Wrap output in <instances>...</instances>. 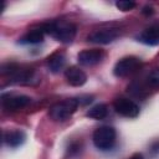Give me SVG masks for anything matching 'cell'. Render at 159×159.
Here are the masks:
<instances>
[{
    "label": "cell",
    "instance_id": "17",
    "mask_svg": "<svg viewBox=\"0 0 159 159\" xmlns=\"http://www.w3.org/2000/svg\"><path fill=\"white\" fill-rule=\"evenodd\" d=\"M92 96H88V94H86V96H80L78 98H77V101H78V103L80 104H88L89 102H92Z\"/></svg>",
    "mask_w": 159,
    "mask_h": 159
},
{
    "label": "cell",
    "instance_id": "14",
    "mask_svg": "<svg viewBox=\"0 0 159 159\" xmlns=\"http://www.w3.org/2000/svg\"><path fill=\"white\" fill-rule=\"evenodd\" d=\"M107 113H108L107 106L103 104V103H99V104H96L92 108H89L87 111L86 116L92 118V119H103V118L107 117Z\"/></svg>",
    "mask_w": 159,
    "mask_h": 159
},
{
    "label": "cell",
    "instance_id": "19",
    "mask_svg": "<svg viewBox=\"0 0 159 159\" xmlns=\"http://www.w3.org/2000/svg\"><path fill=\"white\" fill-rule=\"evenodd\" d=\"M142 12H143L144 15H152V14H153V7H152V6H145V7H143Z\"/></svg>",
    "mask_w": 159,
    "mask_h": 159
},
{
    "label": "cell",
    "instance_id": "13",
    "mask_svg": "<svg viewBox=\"0 0 159 159\" xmlns=\"http://www.w3.org/2000/svg\"><path fill=\"white\" fill-rule=\"evenodd\" d=\"M42 41H43V31L41 29L31 30L20 39L21 43H30V45H36Z\"/></svg>",
    "mask_w": 159,
    "mask_h": 159
},
{
    "label": "cell",
    "instance_id": "9",
    "mask_svg": "<svg viewBox=\"0 0 159 159\" xmlns=\"http://www.w3.org/2000/svg\"><path fill=\"white\" fill-rule=\"evenodd\" d=\"M65 77H66L67 83L73 86V87H81L87 81V75L81 68H78L76 66L68 67L65 71Z\"/></svg>",
    "mask_w": 159,
    "mask_h": 159
},
{
    "label": "cell",
    "instance_id": "18",
    "mask_svg": "<svg viewBox=\"0 0 159 159\" xmlns=\"http://www.w3.org/2000/svg\"><path fill=\"white\" fill-rule=\"evenodd\" d=\"M150 150H152L153 154H158L159 153V140L155 142V143H153V145L150 147Z\"/></svg>",
    "mask_w": 159,
    "mask_h": 159
},
{
    "label": "cell",
    "instance_id": "16",
    "mask_svg": "<svg viewBox=\"0 0 159 159\" xmlns=\"http://www.w3.org/2000/svg\"><path fill=\"white\" fill-rule=\"evenodd\" d=\"M116 6L120 11H130L135 7V2L134 1H128V0H120V1L116 2Z\"/></svg>",
    "mask_w": 159,
    "mask_h": 159
},
{
    "label": "cell",
    "instance_id": "2",
    "mask_svg": "<svg viewBox=\"0 0 159 159\" xmlns=\"http://www.w3.org/2000/svg\"><path fill=\"white\" fill-rule=\"evenodd\" d=\"M80 103L77 98H68L55 103L50 108V117L56 122H63L68 119L78 108Z\"/></svg>",
    "mask_w": 159,
    "mask_h": 159
},
{
    "label": "cell",
    "instance_id": "20",
    "mask_svg": "<svg viewBox=\"0 0 159 159\" xmlns=\"http://www.w3.org/2000/svg\"><path fill=\"white\" fill-rule=\"evenodd\" d=\"M129 159H143V155H142L140 153H135V154H133Z\"/></svg>",
    "mask_w": 159,
    "mask_h": 159
},
{
    "label": "cell",
    "instance_id": "10",
    "mask_svg": "<svg viewBox=\"0 0 159 159\" xmlns=\"http://www.w3.org/2000/svg\"><path fill=\"white\" fill-rule=\"evenodd\" d=\"M2 139L7 147L16 148V147H20L21 144H24V142L26 139V134L20 129L7 130V132H4Z\"/></svg>",
    "mask_w": 159,
    "mask_h": 159
},
{
    "label": "cell",
    "instance_id": "12",
    "mask_svg": "<svg viewBox=\"0 0 159 159\" xmlns=\"http://www.w3.org/2000/svg\"><path fill=\"white\" fill-rule=\"evenodd\" d=\"M65 62H66V57H65L63 52H60V51L53 52V53L47 58V66H48L50 71L53 72V73L60 72V71L63 68Z\"/></svg>",
    "mask_w": 159,
    "mask_h": 159
},
{
    "label": "cell",
    "instance_id": "11",
    "mask_svg": "<svg viewBox=\"0 0 159 159\" xmlns=\"http://www.w3.org/2000/svg\"><path fill=\"white\" fill-rule=\"evenodd\" d=\"M139 41L149 45V46H157L159 45V27L158 26H150L145 29L140 35H139Z\"/></svg>",
    "mask_w": 159,
    "mask_h": 159
},
{
    "label": "cell",
    "instance_id": "6",
    "mask_svg": "<svg viewBox=\"0 0 159 159\" xmlns=\"http://www.w3.org/2000/svg\"><path fill=\"white\" fill-rule=\"evenodd\" d=\"M119 36V30L118 29H101L91 32L88 35V41L93 43H99V45H107L113 42L117 37Z\"/></svg>",
    "mask_w": 159,
    "mask_h": 159
},
{
    "label": "cell",
    "instance_id": "4",
    "mask_svg": "<svg viewBox=\"0 0 159 159\" xmlns=\"http://www.w3.org/2000/svg\"><path fill=\"white\" fill-rule=\"evenodd\" d=\"M142 66V61L135 56H127L120 58L113 68V73L117 77H127L133 75Z\"/></svg>",
    "mask_w": 159,
    "mask_h": 159
},
{
    "label": "cell",
    "instance_id": "8",
    "mask_svg": "<svg viewBox=\"0 0 159 159\" xmlns=\"http://www.w3.org/2000/svg\"><path fill=\"white\" fill-rule=\"evenodd\" d=\"M106 53L102 50L92 48V50H83L78 53L77 60L82 66H94L104 58Z\"/></svg>",
    "mask_w": 159,
    "mask_h": 159
},
{
    "label": "cell",
    "instance_id": "5",
    "mask_svg": "<svg viewBox=\"0 0 159 159\" xmlns=\"http://www.w3.org/2000/svg\"><path fill=\"white\" fill-rule=\"evenodd\" d=\"M114 109L118 114L127 118H135L139 114V106L129 98H117L113 103Z\"/></svg>",
    "mask_w": 159,
    "mask_h": 159
},
{
    "label": "cell",
    "instance_id": "7",
    "mask_svg": "<svg viewBox=\"0 0 159 159\" xmlns=\"http://www.w3.org/2000/svg\"><path fill=\"white\" fill-rule=\"evenodd\" d=\"M31 103V98L25 94H9L2 96V107L7 111H19Z\"/></svg>",
    "mask_w": 159,
    "mask_h": 159
},
{
    "label": "cell",
    "instance_id": "3",
    "mask_svg": "<svg viewBox=\"0 0 159 159\" xmlns=\"http://www.w3.org/2000/svg\"><path fill=\"white\" fill-rule=\"evenodd\" d=\"M93 144L99 150H108L113 148L116 143V130L109 125L99 127L93 133Z\"/></svg>",
    "mask_w": 159,
    "mask_h": 159
},
{
    "label": "cell",
    "instance_id": "15",
    "mask_svg": "<svg viewBox=\"0 0 159 159\" xmlns=\"http://www.w3.org/2000/svg\"><path fill=\"white\" fill-rule=\"evenodd\" d=\"M147 83L152 88H159V67L154 68L147 77Z\"/></svg>",
    "mask_w": 159,
    "mask_h": 159
},
{
    "label": "cell",
    "instance_id": "1",
    "mask_svg": "<svg viewBox=\"0 0 159 159\" xmlns=\"http://www.w3.org/2000/svg\"><path fill=\"white\" fill-rule=\"evenodd\" d=\"M43 34L51 35L57 41L70 43L73 41L76 36V26L71 22H63V21H55L45 24L40 27Z\"/></svg>",
    "mask_w": 159,
    "mask_h": 159
}]
</instances>
